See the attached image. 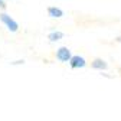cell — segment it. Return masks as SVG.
Masks as SVG:
<instances>
[{
	"label": "cell",
	"instance_id": "cell-4",
	"mask_svg": "<svg viewBox=\"0 0 121 121\" xmlns=\"http://www.w3.org/2000/svg\"><path fill=\"white\" fill-rule=\"evenodd\" d=\"M46 12H48V16L52 17V19H59V17L64 16V10L56 7V6H49Z\"/></svg>",
	"mask_w": 121,
	"mask_h": 121
},
{
	"label": "cell",
	"instance_id": "cell-5",
	"mask_svg": "<svg viewBox=\"0 0 121 121\" xmlns=\"http://www.w3.org/2000/svg\"><path fill=\"white\" fill-rule=\"evenodd\" d=\"M91 68H94V69H99V71H102V69H107L108 68V64L105 62L104 59H94L92 62H91Z\"/></svg>",
	"mask_w": 121,
	"mask_h": 121
},
{
	"label": "cell",
	"instance_id": "cell-2",
	"mask_svg": "<svg viewBox=\"0 0 121 121\" xmlns=\"http://www.w3.org/2000/svg\"><path fill=\"white\" fill-rule=\"evenodd\" d=\"M72 58V53H71V49L66 48V46H62V48H59L56 51V59L60 60V62H69Z\"/></svg>",
	"mask_w": 121,
	"mask_h": 121
},
{
	"label": "cell",
	"instance_id": "cell-8",
	"mask_svg": "<svg viewBox=\"0 0 121 121\" xmlns=\"http://www.w3.org/2000/svg\"><path fill=\"white\" fill-rule=\"evenodd\" d=\"M6 7H7L6 2H4V0H0V9H6Z\"/></svg>",
	"mask_w": 121,
	"mask_h": 121
},
{
	"label": "cell",
	"instance_id": "cell-6",
	"mask_svg": "<svg viewBox=\"0 0 121 121\" xmlns=\"http://www.w3.org/2000/svg\"><path fill=\"white\" fill-rule=\"evenodd\" d=\"M65 35L62 33V32H59V30H55V32H51L49 35H48V39L51 40V42H58V40H60Z\"/></svg>",
	"mask_w": 121,
	"mask_h": 121
},
{
	"label": "cell",
	"instance_id": "cell-7",
	"mask_svg": "<svg viewBox=\"0 0 121 121\" xmlns=\"http://www.w3.org/2000/svg\"><path fill=\"white\" fill-rule=\"evenodd\" d=\"M20 64H25L23 59H19V60H14V62H12V65H20Z\"/></svg>",
	"mask_w": 121,
	"mask_h": 121
},
{
	"label": "cell",
	"instance_id": "cell-3",
	"mask_svg": "<svg viewBox=\"0 0 121 121\" xmlns=\"http://www.w3.org/2000/svg\"><path fill=\"white\" fill-rule=\"evenodd\" d=\"M85 65H86L85 58H82V56H79V55H72V58H71V60H69V66H71L72 69L84 68Z\"/></svg>",
	"mask_w": 121,
	"mask_h": 121
},
{
	"label": "cell",
	"instance_id": "cell-1",
	"mask_svg": "<svg viewBox=\"0 0 121 121\" xmlns=\"http://www.w3.org/2000/svg\"><path fill=\"white\" fill-rule=\"evenodd\" d=\"M0 22L7 27V30H10V32H13V33H16L19 30V23L7 13H0Z\"/></svg>",
	"mask_w": 121,
	"mask_h": 121
}]
</instances>
